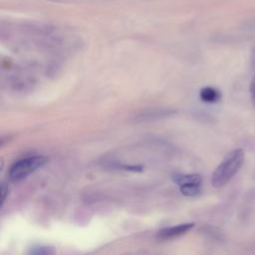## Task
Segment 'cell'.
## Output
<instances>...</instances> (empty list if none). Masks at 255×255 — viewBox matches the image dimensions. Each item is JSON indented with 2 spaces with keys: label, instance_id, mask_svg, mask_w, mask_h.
Wrapping results in <instances>:
<instances>
[{
  "label": "cell",
  "instance_id": "6da1fadb",
  "mask_svg": "<svg viewBox=\"0 0 255 255\" xmlns=\"http://www.w3.org/2000/svg\"><path fill=\"white\" fill-rule=\"evenodd\" d=\"M244 157L245 154L242 148L231 150L213 171L211 177L212 185L218 188L227 184L241 168Z\"/></svg>",
  "mask_w": 255,
  "mask_h": 255
},
{
  "label": "cell",
  "instance_id": "7a4b0ae2",
  "mask_svg": "<svg viewBox=\"0 0 255 255\" xmlns=\"http://www.w3.org/2000/svg\"><path fill=\"white\" fill-rule=\"evenodd\" d=\"M48 161V158L43 155H34L25 157L15 161L9 169V177L12 181H20L35 172Z\"/></svg>",
  "mask_w": 255,
  "mask_h": 255
},
{
  "label": "cell",
  "instance_id": "3957f363",
  "mask_svg": "<svg viewBox=\"0 0 255 255\" xmlns=\"http://www.w3.org/2000/svg\"><path fill=\"white\" fill-rule=\"evenodd\" d=\"M194 227V223H182L178 224L175 226H170V227H165L157 231L156 233V238L160 240H168L172 238L179 237L188 231H190Z\"/></svg>",
  "mask_w": 255,
  "mask_h": 255
},
{
  "label": "cell",
  "instance_id": "277c9868",
  "mask_svg": "<svg viewBox=\"0 0 255 255\" xmlns=\"http://www.w3.org/2000/svg\"><path fill=\"white\" fill-rule=\"evenodd\" d=\"M171 180L178 186L190 185V184H202V177L197 173H172Z\"/></svg>",
  "mask_w": 255,
  "mask_h": 255
},
{
  "label": "cell",
  "instance_id": "5b68a950",
  "mask_svg": "<svg viewBox=\"0 0 255 255\" xmlns=\"http://www.w3.org/2000/svg\"><path fill=\"white\" fill-rule=\"evenodd\" d=\"M199 98L203 103L216 104L221 99V93L214 87H203L199 92Z\"/></svg>",
  "mask_w": 255,
  "mask_h": 255
},
{
  "label": "cell",
  "instance_id": "8992f818",
  "mask_svg": "<svg viewBox=\"0 0 255 255\" xmlns=\"http://www.w3.org/2000/svg\"><path fill=\"white\" fill-rule=\"evenodd\" d=\"M174 111H168V110H157V111H150V112H143V114H140L138 116L139 121H150V120H157L160 118L168 117L169 115H173Z\"/></svg>",
  "mask_w": 255,
  "mask_h": 255
},
{
  "label": "cell",
  "instance_id": "52a82bcc",
  "mask_svg": "<svg viewBox=\"0 0 255 255\" xmlns=\"http://www.w3.org/2000/svg\"><path fill=\"white\" fill-rule=\"evenodd\" d=\"M180 192L188 197H194L200 194L201 192V184H190L179 186Z\"/></svg>",
  "mask_w": 255,
  "mask_h": 255
},
{
  "label": "cell",
  "instance_id": "ba28073f",
  "mask_svg": "<svg viewBox=\"0 0 255 255\" xmlns=\"http://www.w3.org/2000/svg\"><path fill=\"white\" fill-rule=\"evenodd\" d=\"M30 253L35 255H47L53 254L54 250L49 246H34L33 248H31Z\"/></svg>",
  "mask_w": 255,
  "mask_h": 255
},
{
  "label": "cell",
  "instance_id": "9c48e42d",
  "mask_svg": "<svg viewBox=\"0 0 255 255\" xmlns=\"http://www.w3.org/2000/svg\"><path fill=\"white\" fill-rule=\"evenodd\" d=\"M8 193H9V186L8 184L6 183H2L1 184V207L3 206L7 196H8Z\"/></svg>",
  "mask_w": 255,
  "mask_h": 255
},
{
  "label": "cell",
  "instance_id": "30bf717a",
  "mask_svg": "<svg viewBox=\"0 0 255 255\" xmlns=\"http://www.w3.org/2000/svg\"><path fill=\"white\" fill-rule=\"evenodd\" d=\"M250 95H251V100H252L253 106L255 107V76L253 77L251 84H250Z\"/></svg>",
  "mask_w": 255,
  "mask_h": 255
}]
</instances>
